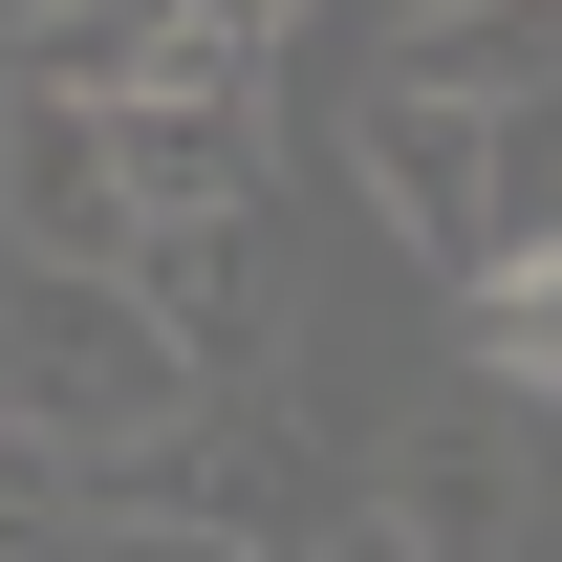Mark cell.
I'll return each mask as SVG.
<instances>
[{
	"mask_svg": "<svg viewBox=\"0 0 562 562\" xmlns=\"http://www.w3.org/2000/svg\"><path fill=\"white\" fill-rule=\"evenodd\" d=\"M368 216H390L432 281H476V260H497V131H476V109L368 87Z\"/></svg>",
	"mask_w": 562,
	"mask_h": 562,
	"instance_id": "obj_4",
	"label": "cell"
},
{
	"mask_svg": "<svg viewBox=\"0 0 562 562\" xmlns=\"http://www.w3.org/2000/svg\"><path fill=\"white\" fill-rule=\"evenodd\" d=\"M368 519H390L412 562H497V541H519V412H497V390H476V412H412L390 476H368Z\"/></svg>",
	"mask_w": 562,
	"mask_h": 562,
	"instance_id": "obj_5",
	"label": "cell"
},
{
	"mask_svg": "<svg viewBox=\"0 0 562 562\" xmlns=\"http://www.w3.org/2000/svg\"><path fill=\"white\" fill-rule=\"evenodd\" d=\"M368 87H412V109H476V131H497V109H541V87H562V0H412V44H390Z\"/></svg>",
	"mask_w": 562,
	"mask_h": 562,
	"instance_id": "obj_6",
	"label": "cell"
},
{
	"mask_svg": "<svg viewBox=\"0 0 562 562\" xmlns=\"http://www.w3.org/2000/svg\"><path fill=\"white\" fill-rule=\"evenodd\" d=\"M87 131H109V173H131L151 238H173V216H260V173H281V131H260L238 66H151V87H109Z\"/></svg>",
	"mask_w": 562,
	"mask_h": 562,
	"instance_id": "obj_2",
	"label": "cell"
},
{
	"mask_svg": "<svg viewBox=\"0 0 562 562\" xmlns=\"http://www.w3.org/2000/svg\"><path fill=\"white\" fill-rule=\"evenodd\" d=\"M0 562H87V476L44 432H0Z\"/></svg>",
	"mask_w": 562,
	"mask_h": 562,
	"instance_id": "obj_9",
	"label": "cell"
},
{
	"mask_svg": "<svg viewBox=\"0 0 562 562\" xmlns=\"http://www.w3.org/2000/svg\"><path fill=\"white\" fill-rule=\"evenodd\" d=\"M454 325H476V390L497 412H562V238H497L454 281Z\"/></svg>",
	"mask_w": 562,
	"mask_h": 562,
	"instance_id": "obj_7",
	"label": "cell"
},
{
	"mask_svg": "<svg viewBox=\"0 0 562 562\" xmlns=\"http://www.w3.org/2000/svg\"><path fill=\"white\" fill-rule=\"evenodd\" d=\"M195 412V368L151 347L131 281H0V432H44V454H151V432Z\"/></svg>",
	"mask_w": 562,
	"mask_h": 562,
	"instance_id": "obj_1",
	"label": "cell"
},
{
	"mask_svg": "<svg viewBox=\"0 0 562 562\" xmlns=\"http://www.w3.org/2000/svg\"><path fill=\"white\" fill-rule=\"evenodd\" d=\"M0 238H22V260L44 281H131V173H109V131H87L66 87H0Z\"/></svg>",
	"mask_w": 562,
	"mask_h": 562,
	"instance_id": "obj_3",
	"label": "cell"
},
{
	"mask_svg": "<svg viewBox=\"0 0 562 562\" xmlns=\"http://www.w3.org/2000/svg\"><path fill=\"white\" fill-rule=\"evenodd\" d=\"M151 66H195V44H173V0H22V66H0V87L109 109V87H151Z\"/></svg>",
	"mask_w": 562,
	"mask_h": 562,
	"instance_id": "obj_8",
	"label": "cell"
}]
</instances>
